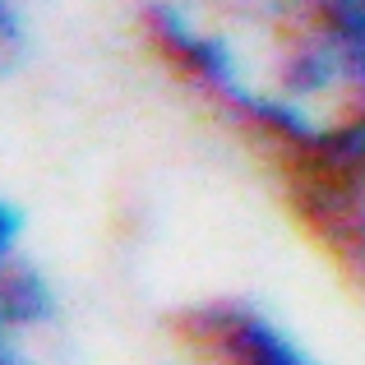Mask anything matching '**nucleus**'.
Returning <instances> with one entry per match:
<instances>
[{
	"label": "nucleus",
	"mask_w": 365,
	"mask_h": 365,
	"mask_svg": "<svg viewBox=\"0 0 365 365\" xmlns=\"http://www.w3.org/2000/svg\"><path fill=\"white\" fill-rule=\"evenodd\" d=\"M153 61L287 185L365 167L342 56L314 0H130Z\"/></svg>",
	"instance_id": "1"
},
{
	"label": "nucleus",
	"mask_w": 365,
	"mask_h": 365,
	"mask_svg": "<svg viewBox=\"0 0 365 365\" xmlns=\"http://www.w3.org/2000/svg\"><path fill=\"white\" fill-rule=\"evenodd\" d=\"M180 338L208 365H333L277 305L250 292H217L185 305Z\"/></svg>",
	"instance_id": "2"
},
{
	"label": "nucleus",
	"mask_w": 365,
	"mask_h": 365,
	"mask_svg": "<svg viewBox=\"0 0 365 365\" xmlns=\"http://www.w3.org/2000/svg\"><path fill=\"white\" fill-rule=\"evenodd\" d=\"M65 329V292L28 250L0 268V365H51Z\"/></svg>",
	"instance_id": "3"
},
{
	"label": "nucleus",
	"mask_w": 365,
	"mask_h": 365,
	"mask_svg": "<svg viewBox=\"0 0 365 365\" xmlns=\"http://www.w3.org/2000/svg\"><path fill=\"white\" fill-rule=\"evenodd\" d=\"M296 213L324 255L365 292V167L292 185Z\"/></svg>",
	"instance_id": "4"
},
{
	"label": "nucleus",
	"mask_w": 365,
	"mask_h": 365,
	"mask_svg": "<svg viewBox=\"0 0 365 365\" xmlns=\"http://www.w3.org/2000/svg\"><path fill=\"white\" fill-rule=\"evenodd\" d=\"M314 9H319L324 28L342 56L351 98H356V116L365 130V0H314Z\"/></svg>",
	"instance_id": "5"
},
{
	"label": "nucleus",
	"mask_w": 365,
	"mask_h": 365,
	"mask_svg": "<svg viewBox=\"0 0 365 365\" xmlns=\"http://www.w3.org/2000/svg\"><path fill=\"white\" fill-rule=\"evenodd\" d=\"M37 46V24H33V0H0V83H9Z\"/></svg>",
	"instance_id": "6"
},
{
	"label": "nucleus",
	"mask_w": 365,
	"mask_h": 365,
	"mask_svg": "<svg viewBox=\"0 0 365 365\" xmlns=\"http://www.w3.org/2000/svg\"><path fill=\"white\" fill-rule=\"evenodd\" d=\"M33 250V222H28V208L0 185V268L24 259Z\"/></svg>",
	"instance_id": "7"
}]
</instances>
